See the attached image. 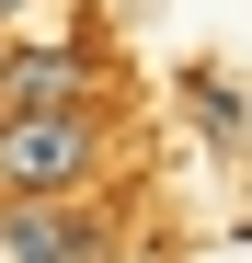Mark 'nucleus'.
I'll use <instances>...</instances> for the list:
<instances>
[{
	"instance_id": "20e7f679",
	"label": "nucleus",
	"mask_w": 252,
	"mask_h": 263,
	"mask_svg": "<svg viewBox=\"0 0 252 263\" xmlns=\"http://www.w3.org/2000/svg\"><path fill=\"white\" fill-rule=\"evenodd\" d=\"M12 12H23V0H0V23H12Z\"/></svg>"
},
{
	"instance_id": "7ed1b4c3",
	"label": "nucleus",
	"mask_w": 252,
	"mask_h": 263,
	"mask_svg": "<svg viewBox=\"0 0 252 263\" xmlns=\"http://www.w3.org/2000/svg\"><path fill=\"white\" fill-rule=\"evenodd\" d=\"M0 263H103V229H92L69 195H58V206H12V229H0Z\"/></svg>"
},
{
	"instance_id": "f03ea898",
	"label": "nucleus",
	"mask_w": 252,
	"mask_h": 263,
	"mask_svg": "<svg viewBox=\"0 0 252 263\" xmlns=\"http://www.w3.org/2000/svg\"><path fill=\"white\" fill-rule=\"evenodd\" d=\"M80 92H92L80 46H23V58H0V115H80Z\"/></svg>"
},
{
	"instance_id": "f257e3e1",
	"label": "nucleus",
	"mask_w": 252,
	"mask_h": 263,
	"mask_svg": "<svg viewBox=\"0 0 252 263\" xmlns=\"http://www.w3.org/2000/svg\"><path fill=\"white\" fill-rule=\"evenodd\" d=\"M92 172V115H0V195L12 206H58Z\"/></svg>"
}]
</instances>
